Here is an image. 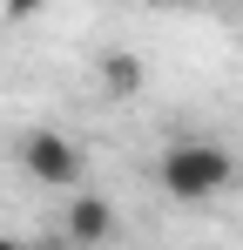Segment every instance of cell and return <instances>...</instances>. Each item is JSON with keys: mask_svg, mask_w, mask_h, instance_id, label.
Masks as SVG:
<instances>
[{"mask_svg": "<svg viewBox=\"0 0 243 250\" xmlns=\"http://www.w3.org/2000/svg\"><path fill=\"white\" fill-rule=\"evenodd\" d=\"M162 189L176 196V203H216L230 183H237V156L223 149V142H202V135H182V142H169L162 149Z\"/></svg>", "mask_w": 243, "mask_h": 250, "instance_id": "cell-1", "label": "cell"}, {"mask_svg": "<svg viewBox=\"0 0 243 250\" xmlns=\"http://www.w3.org/2000/svg\"><path fill=\"white\" fill-rule=\"evenodd\" d=\"M14 156H20V169L34 176L40 189H68V196L81 189V169H88L81 142H75V135H61V128H27Z\"/></svg>", "mask_w": 243, "mask_h": 250, "instance_id": "cell-2", "label": "cell"}, {"mask_svg": "<svg viewBox=\"0 0 243 250\" xmlns=\"http://www.w3.org/2000/svg\"><path fill=\"white\" fill-rule=\"evenodd\" d=\"M115 237V203L108 196H95V189H75L68 196V244L75 250H95Z\"/></svg>", "mask_w": 243, "mask_h": 250, "instance_id": "cell-3", "label": "cell"}, {"mask_svg": "<svg viewBox=\"0 0 243 250\" xmlns=\"http://www.w3.org/2000/svg\"><path fill=\"white\" fill-rule=\"evenodd\" d=\"M101 88H108L115 102H128V95H142V54H128V47H115V54H101Z\"/></svg>", "mask_w": 243, "mask_h": 250, "instance_id": "cell-4", "label": "cell"}, {"mask_svg": "<svg viewBox=\"0 0 243 250\" xmlns=\"http://www.w3.org/2000/svg\"><path fill=\"white\" fill-rule=\"evenodd\" d=\"M40 7H47V0H0V14H7V21H34Z\"/></svg>", "mask_w": 243, "mask_h": 250, "instance_id": "cell-5", "label": "cell"}, {"mask_svg": "<svg viewBox=\"0 0 243 250\" xmlns=\"http://www.w3.org/2000/svg\"><path fill=\"white\" fill-rule=\"evenodd\" d=\"M20 250H61V244H20Z\"/></svg>", "mask_w": 243, "mask_h": 250, "instance_id": "cell-6", "label": "cell"}, {"mask_svg": "<svg viewBox=\"0 0 243 250\" xmlns=\"http://www.w3.org/2000/svg\"><path fill=\"white\" fill-rule=\"evenodd\" d=\"M0 250H20V244H14V237H0Z\"/></svg>", "mask_w": 243, "mask_h": 250, "instance_id": "cell-7", "label": "cell"}]
</instances>
